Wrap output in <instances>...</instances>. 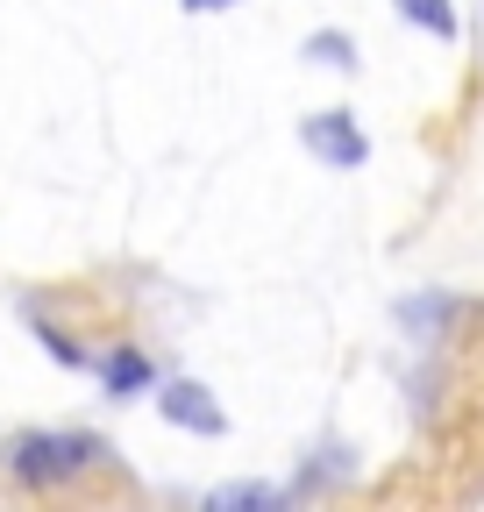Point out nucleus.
I'll use <instances>...</instances> for the list:
<instances>
[{
  "label": "nucleus",
  "instance_id": "11",
  "mask_svg": "<svg viewBox=\"0 0 484 512\" xmlns=\"http://www.w3.org/2000/svg\"><path fill=\"white\" fill-rule=\"evenodd\" d=\"M186 15H228V8H242V0H178Z\"/></svg>",
  "mask_w": 484,
  "mask_h": 512
},
{
  "label": "nucleus",
  "instance_id": "2",
  "mask_svg": "<svg viewBox=\"0 0 484 512\" xmlns=\"http://www.w3.org/2000/svg\"><path fill=\"white\" fill-rule=\"evenodd\" d=\"M299 143H307V157H321L328 171H363L371 164V136H363V121L349 107H321L299 121Z\"/></svg>",
  "mask_w": 484,
  "mask_h": 512
},
{
  "label": "nucleus",
  "instance_id": "10",
  "mask_svg": "<svg viewBox=\"0 0 484 512\" xmlns=\"http://www.w3.org/2000/svg\"><path fill=\"white\" fill-rule=\"evenodd\" d=\"M299 57L328 64V72H356V43H349V29H314V36H307V50H299Z\"/></svg>",
  "mask_w": 484,
  "mask_h": 512
},
{
  "label": "nucleus",
  "instance_id": "4",
  "mask_svg": "<svg viewBox=\"0 0 484 512\" xmlns=\"http://www.w3.org/2000/svg\"><path fill=\"white\" fill-rule=\"evenodd\" d=\"M93 377H100V392L107 399H121V406H129V399H150L157 392V363H150V349H136V342H114L107 356H93Z\"/></svg>",
  "mask_w": 484,
  "mask_h": 512
},
{
  "label": "nucleus",
  "instance_id": "3",
  "mask_svg": "<svg viewBox=\"0 0 484 512\" xmlns=\"http://www.w3.org/2000/svg\"><path fill=\"white\" fill-rule=\"evenodd\" d=\"M150 399H157V413H164L171 427H186V434H200V441H221V434H228V413L214 406V392H207L200 377H164Z\"/></svg>",
  "mask_w": 484,
  "mask_h": 512
},
{
  "label": "nucleus",
  "instance_id": "5",
  "mask_svg": "<svg viewBox=\"0 0 484 512\" xmlns=\"http://www.w3.org/2000/svg\"><path fill=\"white\" fill-rule=\"evenodd\" d=\"M463 320V299L456 292H420V299H399V328H413L420 342H442Z\"/></svg>",
  "mask_w": 484,
  "mask_h": 512
},
{
  "label": "nucleus",
  "instance_id": "8",
  "mask_svg": "<svg viewBox=\"0 0 484 512\" xmlns=\"http://www.w3.org/2000/svg\"><path fill=\"white\" fill-rule=\"evenodd\" d=\"M392 8H399V22L428 29L435 43H456V36H463V15H456V0H392Z\"/></svg>",
  "mask_w": 484,
  "mask_h": 512
},
{
  "label": "nucleus",
  "instance_id": "7",
  "mask_svg": "<svg viewBox=\"0 0 484 512\" xmlns=\"http://www.w3.org/2000/svg\"><path fill=\"white\" fill-rule=\"evenodd\" d=\"M22 320H29V328L43 335V349H50V363H65V370H93V349H79L65 328H57V320L43 313V299H22Z\"/></svg>",
  "mask_w": 484,
  "mask_h": 512
},
{
  "label": "nucleus",
  "instance_id": "9",
  "mask_svg": "<svg viewBox=\"0 0 484 512\" xmlns=\"http://www.w3.org/2000/svg\"><path fill=\"white\" fill-rule=\"evenodd\" d=\"M349 470H356V463H349V448H335V441H328V448H314V463H299L292 491H299V498H314V491H335Z\"/></svg>",
  "mask_w": 484,
  "mask_h": 512
},
{
  "label": "nucleus",
  "instance_id": "1",
  "mask_svg": "<svg viewBox=\"0 0 484 512\" xmlns=\"http://www.w3.org/2000/svg\"><path fill=\"white\" fill-rule=\"evenodd\" d=\"M100 463H114V448L86 427H15L0 441V484L8 491H29V498H57L86 484Z\"/></svg>",
  "mask_w": 484,
  "mask_h": 512
},
{
  "label": "nucleus",
  "instance_id": "6",
  "mask_svg": "<svg viewBox=\"0 0 484 512\" xmlns=\"http://www.w3.org/2000/svg\"><path fill=\"white\" fill-rule=\"evenodd\" d=\"M292 498H299L292 484H250V477H242V484H214L207 491V512H278Z\"/></svg>",
  "mask_w": 484,
  "mask_h": 512
}]
</instances>
